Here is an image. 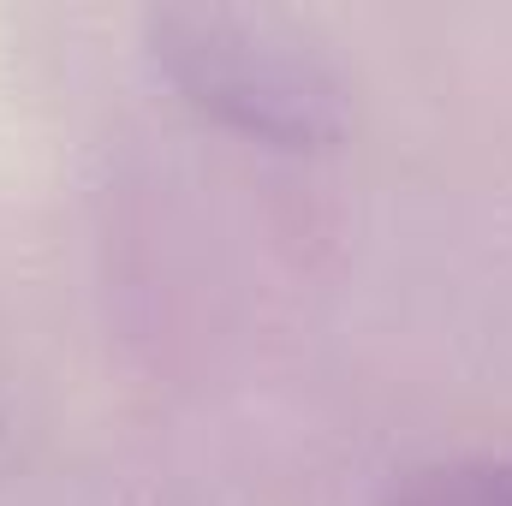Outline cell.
<instances>
[{"label":"cell","instance_id":"2","mask_svg":"<svg viewBox=\"0 0 512 506\" xmlns=\"http://www.w3.org/2000/svg\"><path fill=\"white\" fill-rule=\"evenodd\" d=\"M382 506H512V459H429L393 477Z\"/></svg>","mask_w":512,"mask_h":506},{"label":"cell","instance_id":"1","mask_svg":"<svg viewBox=\"0 0 512 506\" xmlns=\"http://www.w3.org/2000/svg\"><path fill=\"white\" fill-rule=\"evenodd\" d=\"M143 48L161 78L209 120L280 143L334 149L352 120V90L304 18L274 6H149Z\"/></svg>","mask_w":512,"mask_h":506}]
</instances>
